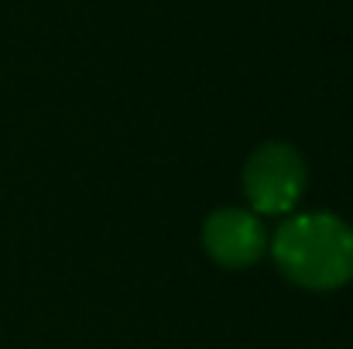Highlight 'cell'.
Returning a JSON list of instances; mask_svg holds the SVG:
<instances>
[{
	"mask_svg": "<svg viewBox=\"0 0 353 349\" xmlns=\"http://www.w3.org/2000/svg\"><path fill=\"white\" fill-rule=\"evenodd\" d=\"M243 192L254 213L278 216L295 209L305 192V161L288 144H261L243 168Z\"/></svg>",
	"mask_w": 353,
	"mask_h": 349,
	"instance_id": "7a4b0ae2",
	"label": "cell"
},
{
	"mask_svg": "<svg viewBox=\"0 0 353 349\" xmlns=\"http://www.w3.org/2000/svg\"><path fill=\"white\" fill-rule=\"evenodd\" d=\"M203 246L220 267H250L268 250V233L257 213L247 209H216L203 223Z\"/></svg>",
	"mask_w": 353,
	"mask_h": 349,
	"instance_id": "3957f363",
	"label": "cell"
},
{
	"mask_svg": "<svg viewBox=\"0 0 353 349\" xmlns=\"http://www.w3.org/2000/svg\"><path fill=\"white\" fill-rule=\"evenodd\" d=\"M285 277L312 291L343 288L353 277V230L333 213H302L281 223L271 240Z\"/></svg>",
	"mask_w": 353,
	"mask_h": 349,
	"instance_id": "6da1fadb",
	"label": "cell"
}]
</instances>
